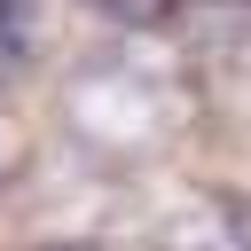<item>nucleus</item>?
<instances>
[{"label":"nucleus","mask_w":251,"mask_h":251,"mask_svg":"<svg viewBox=\"0 0 251 251\" xmlns=\"http://www.w3.org/2000/svg\"><path fill=\"white\" fill-rule=\"evenodd\" d=\"M102 16H118V24H165L180 0H94Z\"/></svg>","instance_id":"obj_1"}]
</instances>
